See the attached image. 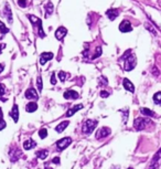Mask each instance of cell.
<instances>
[{"instance_id": "6da1fadb", "label": "cell", "mask_w": 161, "mask_h": 169, "mask_svg": "<svg viewBox=\"0 0 161 169\" xmlns=\"http://www.w3.org/2000/svg\"><path fill=\"white\" fill-rule=\"evenodd\" d=\"M97 126V122L96 120H87L83 125V131L85 134H89L95 129V127Z\"/></svg>"}, {"instance_id": "7a4b0ae2", "label": "cell", "mask_w": 161, "mask_h": 169, "mask_svg": "<svg viewBox=\"0 0 161 169\" xmlns=\"http://www.w3.org/2000/svg\"><path fill=\"white\" fill-rule=\"evenodd\" d=\"M149 120H146V118H142V117H138V118H136L135 122H133V127L137 129V131H142L146 125H147V123H148Z\"/></svg>"}, {"instance_id": "3957f363", "label": "cell", "mask_w": 161, "mask_h": 169, "mask_svg": "<svg viewBox=\"0 0 161 169\" xmlns=\"http://www.w3.org/2000/svg\"><path fill=\"white\" fill-rule=\"evenodd\" d=\"M71 143H72V139L70 137H64L56 143V147L59 148V150H63V149L68 147L71 145Z\"/></svg>"}, {"instance_id": "277c9868", "label": "cell", "mask_w": 161, "mask_h": 169, "mask_svg": "<svg viewBox=\"0 0 161 169\" xmlns=\"http://www.w3.org/2000/svg\"><path fill=\"white\" fill-rule=\"evenodd\" d=\"M136 63H137V61H136V56H135V55H130V56L127 59V61H126L125 70H127V71H131L133 67L136 66Z\"/></svg>"}, {"instance_id": "5b68a950", "label": "cell", "mask_w": 161, "mask_h": 169, "mask_svg": "<svg viewBox=\"0 0 161 169\" xmlns=\"http://www.w3.org/2000/svg\"><path fill=\"white\" fill-rule=\"evenodd\" d=\"M29 19L33 22V23H37V26H38L40 29V31H39L40 37H41V38H44V32H43V30H42V24H41L42 22H41V19L37 18V17H33V16H29Z\"/></svg>"}, {"instance_id": "8992f818", "label": "cell", "mask_w": 161, "mask_h": 169, "mask_svg": "<svg viewBox=\"0 0 161 169\" xmlns=\"http://www.w3.org/2000/svg\"><path fill=\"white\" fill-rule=\"evenodd\" d=\"M52 59H53V53H51V52H43L42 54L40 55V63L43 65L48 61L52 60Z\"/></svg>"}, {"instance_id": "52a82bcc", "label": "cell", "mask_w": 161, "mask_h": 169, "mask_svg": "<svg viewBox=\"0 0 161 169\" xmlns=\"http://www.w3.org/2000/svg\"><path fill=\"white\" fill-rule=\"evenodd\" d=\"M119 30H120L122 32H130V31L133 30V28H131L130 22L127 21V20H124V21L120 23V26H119Z\"/></svg>"}, {"instance_id": "ba28073f", "label": "cell", "mask_w": 161, "mask_h": 169, "mask_svg": "<svg viewBox=\"0 0 161 169\" xmlns=\"http://www.w3.org/2000/svg\"><path fill=\"white\" fill-rule=\"evenodd\" d=\"M66 33H67V30L65 29V28H64V27H60L59 29H57V30H56L55 38L57 39V40H62V39L66 35Z\"/></svg>"}, {"instance_id": "9c48e42d", "label": "cell", "mask_w": 161, "mask_h": 169, "mask_svg": "<svg viewBox=\"0 0 161 169\" xmlns=\"http://www.w3.org/2000/svg\"><path fill=\"white\" fill-rule=\"evenodd\" d=\"M109 134H111V129L107 128V127H103V128H100V131H97L96 137H97V138H104V137L108 136Z\"/></svg>"}, {"instance_id": "30bf717a", "label": "cell", "mask_w": 161, "mask_h": 169, "mask_svg": "<svg viewBox=\"0 0 161 169\" xmlns=\"http://www.w3.org/2000/svg\"><path fill=\"white\" fill-rule=\"evenodd\" d=\"M26 97L29 98V99H37L38 98V93L37 91L34 90V88H29L27 90V92H26Z\"/></svg>"}, {"instance_id": "8fae6325", "label": "cell", "mask_w": 161, "mask_h": 169, "mask_svg": "<svg viewBox=\"0 0 161 169\" xmlns=\"http://www.w3.org/2000/svg\"><path fill=\"white\" fill-rule=\"evenodd\" d=\"M10 116L12 117V120L15 122H18L19 120V108H18V105H13L11 112H10Z\"/></svg>"}, {"instance_id": "7c38bea8", "label": "cell", "mask_w": 161, "mask_h": 169, "mask_svg": "<svg viewBox=\"0 0 161 169\" xmlns=\"http://www.w3.org/2000/svg\"><path fill=\"white\" fill-rule=\"evenodd\" d=\"M35 146H37V143L34 142L33 139H28V140H26V142L23 143V148L27 149V150L32 149V148H34Z\"/></svg>"}, {"instance_id": "4fadbf2b", "label": "cell", "mask_w": 161, "mask_h": 169, "mask_svg": "<svg viewBox=\"0 0 161 169\" xmlns=\"http://www.w3.org/2000/svg\"><path fill=\"white\" fill-rule=\"evenodd\" d=\"M64 97L67 99H76L78 98V93L75 91H67L64 93Z\"/></svg>"}, {"instance_id": "5bb4252c", "label": "cell", "mask_w": 161, "mask_h": 169, "mask_svg": "<svg viewBox=\"0 0 161 169\" xmlns=\"http://www.w3.org/2000/svg\"><path fill=\"white\" fill-rule=\"evenodd\" d=\"M122 85H124V87L127 90V91H129V92H133L135 91V87H133V84L128 79H125L124 81H122Z\"/></svg>"}, {"instance_id": "9a60e30c", "label": "cell", "mask_w": 161, "mask_h": 169, "mask_svg": "<svg viewBox=\"0 0 161 169\" xmlns=\"http://www.w3.org/2000/svg\"><path fill=\"white\" fill-rule=\"evenodd\" d=\"M26 109H27V112H28V113H33L34 111H37V109H38V104L34 103V102H30L29 104H27Z\"/></svg>"}, {"instance_id": "2e32d148", "label": "cell", "mask_w": 161, "mask_h": 169, "mask_svg": "<svg viewBox=\"0 0 161 169\" xmlns=\"http://www.w3.org/2000/svg\"><path fill=\"white\" fill-rule=\"evenodd\" d=\"M81 108H83V105L82 104H79V105H76V106H74V107H72L71 109H68L66 113V116L67 117H70V116H72L73 114H75L77 111H79Z\"/></svg>"}, {"instance_id": "e0dca14e", "label": "cell", "mask_w": 161, "mask_h": 169, "mask_svg": "<svg viewBox=\"0 0 161 169\" xmlns=\"http://www.w3.org/2000/svg\"><path fill=\"white\" fill-rule=\"evenodd\" d=\"M106 15H107V17H108L111 20H115V18H116L117 15H118V10H117V9H109V10H107Z\"/></svg>"}, {"instance_id": "ac0fdd59", "label": "cell", "mask_w": 161, "mask_h": 169, "mask_svg": "<svg viewBox=\"0 0 161 169\" xmlns=\"http://www.w3.org/2000/svg\"><path fill=\"white\" fill-rule=\"evenodd\" d=\"M67 126H68V122H67V120H65V122H62L61 124H59V125L56 126L55 131H57V133H62V131L66 128Z\"/></svg>"}, {"instance_id": "d6986e66", "label": "cell", "mask_w": 161, "mask_h": 169, "mask_svg": "<svg viewBox=\"0 0 161 169\" xmlns=\"http://www.w3.org/2000/svg\"><path fill=\"white\" fill-rule=\"evenodd\" d=\"M5 15H6L7 19L9 20V22L11 23L12 22V17H11V11H10V8H9V6L7 5L6 8H5Z\"/></svg>"}, {"instance_id": "ffe728a7", "label": "cell", "mask_w": 161, "mask_h": 169, "mask_svg": "<svg viewBox=\"0 0 161 169\" xmlns=\"http://www.w3.org/2000/svg\"><path fill=\"white\" fill-rule=\"evenodd\" d=\"M48 155H49V152L48 150H39L38 153H37V156L39 157V158L41 159H45L46 157H48Z\"/></svg>"}, {"instance_id": "44dd1931", "label": "cell", "mask_w": 161, "mask_h": 169, "mask_svg": "<svg viewBox=\"0 0 161 169\" xmlns=\"http://www.w3.org/2000/svg\"><path fill=\"white\" fill-rule=\"evenodd\" d=\"M0 32L2 33V34H6V33L9 32V29L5 26V23L2 21H0Z\"/></svg>"}, {"instance_id": "7402d4cb", "label": "cell", "mask_w": 161, "mask_h": 169, "mask_svg": "<svg viewBox=\"0 0 161 169\" xmlns=\"http://www.w3.org/2000/svg\"><path fill=\"white\" fill-rule=\"evenodd\" d=\"M141 114L144 115V116H153V112H151L150 109L148 108H141L140 109Z\"/></svg>"}, {"instance_id": "603a6c76", "label": "cell", "mask_w": 161, "mask_h": 169, "mask_svg": "<svg viewBox=\"0 0 161 169\" xmlns=\"http://www.w3.org/2000/svg\"><path fill=\"white\" fill-rule=\"evenodd\" d=\"M153 101L155 104H161V92L155 93L153 95Z\"/></svg>"}, {"instance_id": "cb8c5ba5", "label": "cell", "mask_w": 161, "mask_h": 169, "mask_svg": "<svg viewBox=\"0 0 161 169\" xmlns=\"http://www.w3.org/2000/svg\"><path fill=\"white\" fill-rule=\"evenodd\" d=\"M39 136H40V138L44 139L45 137L48 136V131H46L45 128H42V129H40V131H39Z\"/></svg>"}, {"instance_id": "d4e9b609", "label": "cell", "mask_w": 161, "mask_h": 169, "mask_svg": "<svg viewBox=\"0 0 161 169\" xmlns=\"http://www.w3.org/2000/svg\"><path fill=\"white\" fill-rule=\"evenodd\" d=\"M52 11H53V6H52L51 2H49V5L46 6V13H45V16L49 17L52 13Z\"/></svg>"}, {"instance_id": "484cf974", "label": "cell", "mask_w": 161, "mask_h": 169, "mask_svg": "<svg viewBox=\"0 0 161 169\" xmlns=\"http://www.w3.org/2000/svg\"><path fill=\"white\" fill-rule=\"evenodd\" d=\"M59 77H60V80H61L62 82H64V81H65V79H66V74H65L63 71H61L60 73H59Z\"/></svg>"}, {"instance_id": "4316f807", "label": "cell", "mask_w": 161, "mask_h": 169, "mask_svg": "<svg viewBox=\"0 0 161 169\" xmlns=\"http://www.w3.org/2000/svg\"><path fill=\"white\" fill-rule=\"evenodd\" d=\"M37 84H38V88H39V91L41 92L42 91V79L41 77H38V80H37Z\"/></svg>"}, {"instance_id": "83f0119b", "label": "cell", "mask_w": 161, "mask_h": 169, "mask_svg": "<svg viewBox=\"0 0 161 169\" xmlns=\"http://www.w3.org/2000/svg\"><path fill=\"white\" fill-rule=\"evenodd\" d=\"M5 92H6V87H5L3 84L0 83V96H2V95L5 94Z\"/></svg>"}, {"instance_id": "f1b7e54d", "label": "cell", "mask_w": 161, "mask_h": 169, "mask_svg": "<svg viewBox=\"0 0 161 169\" xmlns=\"http://www.w3.org/2000/svg\"><path fill=\"white\" fill-rule=\"evenodd\" d=\"M18 3H19V6H20V7L24 8V7L27 6V1H26V0H18Z\"/></svg>"}, {"instance_id": "f546056e", "label": "cell", "mask_w": 161, "mask_h": 169, "mask_svg": "<svg viewBox=\"0 0 161 169\" xmlns=\"http://www.w3.org/2000/svg\"><path fill=\"white\" fill-rule=\"evenodd\" d=\"M7 126V124H6V122L3 120H0V131H2L5 127Z\"/></svg>"}, {"instance_id": "4dcf8cb0", "label": "cell", "mask_w": 161, "mask_h": 169, "mask_svg": "<svg viewBox=\"0 0 161 169\" xmlns=\"http://www.w3.org/2000/svg\"><path fill=\"white\" fill-rule=\"evenodd\" d=\"M108 95H109V93L108 92H105V91H102V92H100V96H102V97H107Z\"/></svg>"}, {"instance_id": "1f68e13d", "label": "cell", "mask_w": 161, "mask_h": 169, "mask_svg": "<svg viewBox=\"0 0 161 169\" xmlns=\"http://www.w3.org/2000/svg\"><path fill=\"white\" fill-rule=\"evenodd\" d=\"M51 83H52L53 85H54V84L56 83V81H55V74H54V73L52 74V77H51Z\"/></svg>"}, {"instance_id": "d6a6232c", "label": "cell", "mask_w": 161, "mask_h": 169, "mask_svg": "<svg viewBox=\"0 0 161 169\" xmlns=\"http://www.w3.org/2000/svg\"><path fill=\"white\" fill-rule=\"evenodd\" d=\"M53 163H54V164H60V158H59V157H55V158L53 159Z\"/></svg>"}, {"instance_id": "836d02e7", "label": "cell", "mask_w": 161, "mask_h": 169, "mask_svg": "<svg viewBox=\"0 0 161 169\" xmlns=\"http://www.w3.org/2000/svg\"><path fill=\"white\" fill-rule=\"evenodd\" d=\"M3 67H5V65L0 63V74H1V73H2V71H3Z\"/></svg>"}, {"instance_id": "e575fe53", "label": "cell", "mask_w": 161, "mask_h": 169, "mask_svg": "<svg viewBox=\"0 0 161 169\" xmlns=\"http://www.w3.org/2000/svg\"><path fill=\"white\" fill-rule=\"evenodd\" d=\"M5 47H6V45H5V44H0V53H1V50L3 49V48H5Z\"/></svg>"}, {"instance_id": "d590c367", "label": "cell", "mask_w": 161, "mask_h": 169, "mask_svg": "<svg viewBox=\"0 0 161 169\" xmlns=\"http://www.w3.org/2000/svg\"><path fill=\"white\" fill-rule=\"evenodd\" d=\"M2 116H3V114H2V109L0 108V120H2Z\"/></svg>"}, {"instance_id": "8d00e7d4", "label": "cell", "mask_w": 161, "mask_h": 169, "mask_svg": "<svg viewBox=\"0 0 161 169\" xmlns=\"http://www.w3.org/2000/svg\"><path fill=\"white\" fill-rule=\"evenodd\" d=\"M45 169H52V168H45Z\"/></svg>"}, {"instance_id": "74e56055", "label": "cell", "mask_w": 161, "mask_h": 169, "mask_svg": "<svg viewBox=\"0 0 161 169\" xmlns=\"http://www.w3.org/2000/svg\"><path fill=\"white\" fill-rule=\"evenodd\" d=\"M128 169H133V168H131V167H130V168H128Z\"/></svg>"}]
</instances>
